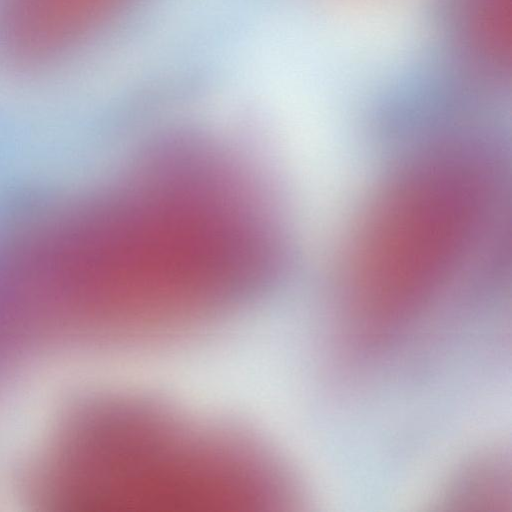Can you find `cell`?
I'll return each mask as SVG.
<instances>
[{
	"instance_id": "7a4b0ae2",
	"label": "cell",
	"mask_w": 512,
	"mask_h": 512,
	"mask_svg": "<svg viewBox=\"0 0 512 512\" xmlns=\"http://www.w3.org/2000/svg\"><path fill=\"white\" fill-rule=\"evenodd\" d=\"M112 408L103 448L116 503L141 510L223 504L235 478L226 430L195 427L146 401L128 399Z\"/></svg>"
},
{
	"instance_id": "6da1fadb",
	"label": "cell",
	"mask_w": 512,
	"mask_h": 512,
	"mask_svg": "<svg viewBox=\"0 0 512 512\" xmlns=\"http://www.w3.org/2000/svg\"><path fill=\"white\" fill-rule=\"evenodd\" d=\"M432 140L378 195L346 251V309L375 330L395 331L501 268L500 151L468 131Z\"/></svg>"
},
{
	"instance_id": "3957f363",
	"label": "cell",
	"mask_w": 512,
	"mask_h": 512,
	"mask_svg": "<svg viewBox=\"0 0 512 512\" xmlns=\"http://www.w3.org/2000/svg\"><path fill=\"white\" fill-rule=\"evenodd\" d=\"M510 0H452L449 32L458 63L472 79L501 81L510 63Z\"/></svg>"
}]
</instances>
